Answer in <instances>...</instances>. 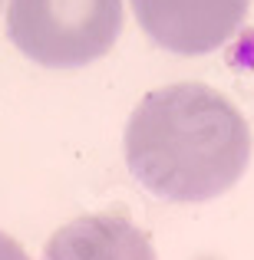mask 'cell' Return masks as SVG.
<instances>
[{
    "label": "cell",
    "instance_id": "obj_1",
    "mask_svg": "<svg viewBox=\"0 0 254 260\" xmlns=\"http://www.w3.org/2000/svg\"><path fill=\"white\" fill-rule=\"evenodd\" d=\"M251 161V128L218 89L175 83L135 106L126 125V165L142 188L172 204L224 194Z\"/></svg>",
    "mask_w": 254,
    "mask_h": 260
},
{
    "label": "cell",
    "instance_id": "obj_2",
    "mask_svg": "<svg viewBox=\"0 0 254 260\" xmlns=\"http://www.w3.org/2000/svg\"><path fill=\"white\" fill-rule=\"evenodd\" d=\"M122 17V0H7L13 46L50 70H79L106 56Z\"/></svg>",
    "mask_w": 254,
    "mask_h": 260
},
{
    "label": "cell",
    "instance_id": "obj_3",
    "mask_svg": "<svg viewBox=\"0 0 254 260\" xmlns=\"http://www.w3.org/2000/svg\"><path fill=\"white\" fill-rule=\"evenodd\" d=\"M139 26L182 56H202L238 33L248 0H132Z\"/></svg>",
    "mask_w": 254,
    "mask_h": 260
},
{
    "label": "cell",
    "instance_id": "obj_4",
    "mask_svg": "<svg viewBox=\"0 0 254 260\" xmlns=\"http://www.w3.org/2000/svg\"><path fill=\"white\" fill-rule=\"evenodd\" d=\"M43 260H159L149 237L119 214H86L50 237Z\"/></svg>",
    "mask_w": 254,
    "mask_h": 260
},
{
    "label": "cell",
    "instance_id": "obj_5",
    "mask_svg": "<svg viewBox=\"0 0 254 260\" xmlns=\"http://www.w3.org/2000/svg\"><path fill=\"white\" fill-rule=\"evenodd\" d=\"M0 260H30L23 254V247H20L13 237H7L4 231H0Z\"/></svg>",
    "mask_w": 254,
    "mask_h": 260
}]
</instances>
